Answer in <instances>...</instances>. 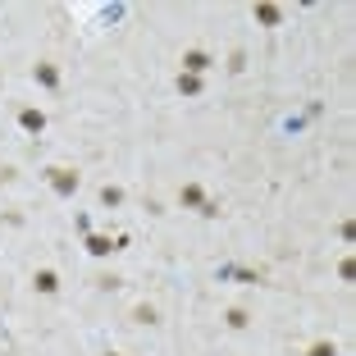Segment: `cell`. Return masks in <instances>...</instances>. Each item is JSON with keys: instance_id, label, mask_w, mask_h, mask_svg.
<instances>
[{"instance_id": "cell-1", "label": "cell", "mask_w": 356, "mask_h": 356, "mask_svg": "<svg viewBox=\"0 0 356 356\" xmlns=\"http://www.w3.org/2000/svg\"><path fill=\"white\" fill-rule=\"evenodd\" d=\"M46 183H51L55 196H74L78 187H83V178H78L74 169H65V164H51V169H46Z\"/></svg>"}, {"instance_id": "cell-2", "label": "cell", "mask_w": 356, "mask_h": 356, "mask_svg": "<svg viewBox=\"0 0 356 356\" xmlns=\"http://www.w3.org/2000/svg\"><path fill=\"white\" fill-rule=\"evenodd\" d=\"M210 65H215V60H210V51H201V46H187V51H183V74H196V78H201Z\"/></svg>"}, {"instance_id": "cell-3", "label": "cell", "mask_w": 356, "mask_h": 356, "mask_svg": "<svg viewBox=\"0 0 356 356\" xmlns=\"http://www.w3.org/2000/svg\"><path fill=\"white\" fill-rule=\"evenodd\" d=\"M33 78L46 87V92H55V87H60V69H55L51 60H37V65H33Z\"/></svg>"}, {"instance_id": "cell-4", "label": "cell", "mask_w": 356, "mask_h": 356, "mask_svg": "<svg viewBox=\"0 0 356 356\" xmlns=\"http://www.w3.org/2000/svg\"><path fill=\"white\" fill-rule=\"evenodd\" d=\"M33 288L42 292V297H55V292H60V274H55V270H37L33 274Z\"/></svg>"}, {"instance_id": "cell-5", "label": "cell", "mask_w": 356, "mask_h": 356, "mask_svg": "<svg viewBox=\"0 0 356 356\" xmlns=\"http://www.w3.org/2000/svg\"><path fill=\"white\" fill-rule=\"evenodd\" d=\"M251 14H256L260 28H279V23H283V10H279V5H251Z\"/></svg>"}, {"instance_id": "cell-6", "label": "cell", "mask_w": 356, "mask_h": 356, "mask_svg": "<svg viewBox=\"0 0 356 356\" xmlns=\"http://www.w3.org/2000/svg\"><path fill=\"white\" fill-rule=\"evenodd\" d=\"M178 205H183V210H201V205H205V192H201L196 183L178 187Z\"/></svg>"}, {"instance_id": "cell-7", "label": "cell", "mask_w": 356, "mask_h": 356, "mask_svg": "<svg viewBox=\"0 0 356 356\" xmlns=\"http://www.w3.org/2000/svg\"><path fill=\"white\" fill-rule=\"evenodd\" d=\"M19 128H23V133H42V128H46V115H42V110H33V105L19 110Z\"/></svg>"}, {"instance_id": "cell-8", "label": "cell", "mask_w": 356, "mask_h": 356, "mask_svg": "<svg viewBox=\"0 0 356 356\" xmlns=\"http://www.w3.org/2000/svg\"><path fill=\"white\" fill-rule=\"evenodd\" d=\"M110 251H119V247L105 233H87V256H110Z\"/></svg>"}, {"instance_id": "cell-9", "label": "cell", "mask_w": 356, "mask_h": 356, "mask_svg": "<svg viewBox=\"0 0 356 356\" xmlns=\"http://www.w3.org/2000/svg\"><path fill=\"white\" fill-rule=\"evenodd\" d=\"M201 78H196V74H178V92H183V96H201Z\"/></svg>"}, {"instance_id": "cell-10", "label": "cell", "mask_w": 356, "mask_h": 356, "mask_svg": "<svg viewBox=\"0 0 356 356\" xmlns=\"http://www.w3.org/2000/svg\"><path fill=\"white\" fill-rule=\"evenodd\" d=\"M224 324H228V329H247V311H242V306H228Z\"/></svg>"}, {"instance_id": "cell-11", "label": "cell", "mask_w": 356, "mask_h": 356, "mask_svg": "<svg viewBox=\"0 0 356 356\" xmlns=\"http://www.w3.org/2000/svg\"><path fill=\"white\" fill-rule=\"evenodd\" d=\"M133 320H137V324H160V315H155V306H146V302H142L137 311H133Z\"/></svg>"}, {"instance_id": "cell-12", "label": "cell", "mask_w": 356, "mask_h": 356, "mask_svg": "<svg viewBox=\"0 0 356 356\" xmlns=\"http://www.w3.org/2000/svg\"><path fill=\"white\" fill-rule=\"evenodd\" d=\"M247 69V51L237 46V51H228V74H242Z\"/></svg>"}, {"instance_id": "cell-13", "label": "cell", "mask_w": 356, "mask_h": 356, "mask_svg": "<svg viewBox=\"0 0 356 356\" xmlns=\"http://www.w3.org/2000/svg\"><path fill=\"white\" fill-rule=\"evenodd\" d=\"M101 205H124V192L119 187H101Z\"/></svg>"}, {"instance_id": "cell-14", "label": "cell", "mask_w": 356, "mask_h": 356, "mask_svg": "<svg viewBox=\"0 0 356 356\" xmlns=\"http://www.w3.org/2000/svg\"><path fill=\"white\" fill-rule=\"evenodd\" d=\"M306 356H338V347L334 343H311V347H306Z\"/></svg>"}, {"instance_id": "cell-15", "label": "cell", "mask_w": 356, "mask_h": 356, "mask_svg": "<svg viewBox=\"0 0 356 356\" xmlns=\"http://www.w3.org/2000/svg\"><path fill=\"white\" fill-rule=\"evenodd\" d=\"M110 356H124V352H110Z\"/></svg>"}]
</instances>
